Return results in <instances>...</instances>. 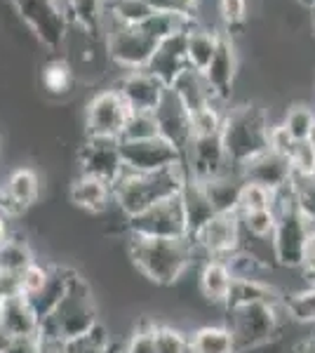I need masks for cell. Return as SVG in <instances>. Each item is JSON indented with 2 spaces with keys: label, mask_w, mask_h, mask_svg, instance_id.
Instances as JSON below:
<instances>
[{
  "label": "cell",
  "mask_w": 315,
  "mask_h": 353,
  "mask_svg": "<svg viewBox=\"0 0 315 353\" xmlns=\"http://www.w3.org/2000/svg\"><path fill=\"white\" fill-rule=\"evenodd\" d=\"M128 252L136 271L160 288L179 283L191 271L198 248L193 238H136L130 236Z\"/></svg>",
  "instance_id": "6da1fadb"
},
{
  "label": "cell",
  "mask_w": 315,
  "mask_h": 353,
  "mask_svg": "<svg viewBox=\"0 0 315 353\" xmlns=\"http://www.w3.org/2000/svg\"><path fill=\"white\" fill-rule=\"evenodd\" d=\"M186 181H188L186 165H174V168L160 170V172H148V174L123 172L120 179L113 184V203L118 205L123 217L130 219L141 214L151 205L179 196Z\"/></svg>",
  "instance_id": "7a4b0ae2"
},
{
  "label": "cell",
  "mask_w": 315,
  "mask_h": 353,
  "mask_svg": "<svg viewBox=\"0 0 315 353\" xmlns=\"http://www.w3.org/2000/svg\"><path fill=\"white\" fill-rule=\"evenodd\" d=\"M268 116L254 101H245L240 106H231L223 113L221 141L228 163L240 168L250 158L259 156L268 149Z\"/></svg>",
  "instance_id": "3957f363"
},
{
  "label": "cell",
  "mask_w": 315,
  "mask_h": 353,
  "mask_svg": "<svg viewBox=\"0 0 315 353\" xmlns=\"http://www.w3.org/2000/svg\"><path fill=\"white\" fill-rule=\"evenodd\" d=\"M96 323H99V309H96L92 290L85 283V278L76 273L59 306L40 323L38 334L48 339L73 341L85 337Z\"/></svg>",
  "instance_id": "277c9868"
},
{
  "label": "cell",
  "mask_w": 315,
  "mask_h": 353,
  "mask_svg": "<svg viewBox=\"0 0 315 353\" xmlns=\"http://www.w3.org/2000/svg\"><path fill=\"white\" fill-rule=\"evenodd\" d=\"M287 321L289 318L283 301H276V304H247L228 309L223 325L231 332L238 353H252L276 341Z\"/></svg>",
  "instance_id": "5b68a950"
},
{
  "label": "cell",
  "mask_w": 315,
  "mask_h": 353,
  "mask_svg": "<svg viewBox=\"0 0 315 353\" xmlns=\"http://www.w3.org/2000/svg\"><path fill=\"white\" fill-rule=\"evenodd\" d=\"M10 3L45 48L52 52L64 48L71 21L59 0H10Z\"/></svg>",
  "instance_id": "8992f818"
},
{
  "label": "cell",
  "mask_w": 315,
  "mask_h": 353,
  "mask_svg": "<svg viewBox=\"0 0 315 353\" xmlns=\"http://www.w3.org/2000/svg\"><path fill=\"white\" fill-rule=\"evenodd\" d=\"M125 231L136 238H188L181 193L151 205L136 217L125 219Z\"/></svg>",
  "instance_id": "52a82bcc"
},
{
  "label": "cell",
  "mask_w": 315,
  "mask_h": 353,
  "mask_svg": "<svg viewBox=\"0 0 315 353\" xmlns=\"http://www.w3.org/2000/svg\"><path fill=\"white\" fill-rule=\"evenodd\" d=\"M104 43L108 59L123 71H144L158 45L139 26L118 24H106Z\"/></svg>",
  "instance_id": "ba28073f"
},
{
  "label": "cell",
  "mask_w": 315,
  "mask_h": 353,
  "mask_svg": "<svg viewBox=\"0 0 315 353\" xmlns=\"http://www.w3.org/2000/svg\"><path fill=\"white\" fill-rule=\"evenodd\" d=\"M240 76V52H238V43L233 41L231 33L221 31L219 33V43H216V52L212 57L210 66L205 68L203 78L207 83L214 101L223 109H228L236 92Z\"/></svg>",
  "instance_id": "9c48e42d"
},
{
  "label": "cell",
  "mask_w": 315,
  "mask_h": 353,
  "mask_svg": "<svg viewBox=\"0 0 315 353\" xmlns=\"http://www.w3.org/2000/svg\"><path fill=\"white\" fill-rule=\"evenodd\" d=\"M308 238H311L308 221L296 210H289V212L276 217V229H273L271 243H273V252H276L278 269L285 271L303 269Z\"/></svg>",
  "instance_id": "30bf717a"
},
{
  "label": "cell",
  "mask_w": 315,
  "mask_h": 353,
  "mask_svg": "<svg viewBox=\"0 0 315 353\" xmlns=\"http://www.w3.org/2000/svg\"><path fill=\"white\" fill-rule=\"evenodd\" d=\"M120 158L125 172L148 174L184 165V153L163 137L146 141H120Z\"/></svg>",
  "instance_id": "8fae6325"
},
{
  "label": "cell",
  "mask_w": 315,
  "mask_h": 353,
  "mask_svg": "<svg viewBox=\"0 0 315 353\" xmlns=\"http://www.w3.org/2000/svg\"><path fill=\"white\" fill-rule=\"evenodd\" d=\"M130 111L116 90H101L85 106V134L96 139H120Z\"/></svg>",
  "instance_id": "7c38bea8"
},
{
  "label": "cell",
  "mask_w": 315,
  "mask_h": 353,
  "mask_svg": "<svg viewBox=\"0 0 315 353\" xmlns=\"http://www.w3.org/2000/svg\"><path fill=\"white\" fill-rule=\"evenodd\" d=\"M80 174L94 176V179L104 181L113 189V184L125 172L123 158H120V141L118 139H96L88 137L85 144L78 151Z\"/></svg>",
  "instance_id": "4fadbf2b"
},
{
  "label": "cell",
  "mask_w": 315,
  "mask_h": 353,
  "mask_svg": "<svg viewBox=\"0 0 315 353\" xmlns=\"http://www.w3.org/2000/svg\"><path fill=\"white\" fill-rule=\"evenodd\" d=\"M184 165L188 179L196 181H207L214 176H221L231 170H236L228 163V156L223 151L221 134L214 137H193L191 144L184 153Z\"/></svg>",
  "instance_id": "5bb4252c"
},
{
  "label": "cell",
  "mask_w": 315,
  "mask_h": 353,
  "mask_svg": "<svg viewBox=\"0 0 315 353\" xmlns=\"http://www.w3.org/2000/svg\"><path fill=\"white\" fill-rule=\"evenodd\" d=\"M193 243L207 259H226L240 250L243 233H240V221L236 214H214L207 224L193 236Z\"/></svg>",
  "instance_id": "9a60e30c"
},
{
  "label": "cell",
  "mask_w": 315,
  "mask_h": 353,
  "mask_svg": "<svg viewBox=\"0 0 315 353\" xmlns=\"http://www.w3.org/2000/svg\"><path fill=\"white\" fill-rule=\"evenodd\" d=\"M113 90L125 101L128 111H146V113H156L165 92H167V88L158 78H153L146 68L144 71H125L118 78Z\"/></svg>",
  "instance_id": "2e32d148"
},
{
  "label": "cell",
  "mask_w": 315,
  "mask_h": 353,
  "mask_svg": "<svg viewBox=\"0 0 315 353\" xmlns=\"http://www.w3.org/2000/svg\"><path fill=\"white\" fill-rule=\"evenodd\" d=\"M243 181H250V184H259L268 191H278L283 186H287L294 176V170H292L289 158L280 156V153L266 149L261 151L259 156L250 158L245 165L238 168Z\"/></svg>",
  "instance_id": "e0dca14e"
},
{
  "label": "cell",
  "mask_w": 315,
  "mask_h": 353,
  "mask_svg": "<svg viewBox=\"0 0 315 353\" xmlns=\"http://www.w3.org/2000/svg\"><path fill=\"white\" fill-rule=\"evenodd\" d=\"M186 31H181L156 45V52H153L151 61H148L146 71L153 78H158L165 88H170L174 83V78L181 71H186Z\"/></svg>",
  "instance_id": "ac0fdd59"
},
{
  "label": "cell",
  "mask_w": 315,
  "mask_h": 353,
  "mask_svg": "<svg viewBox=\"0 0 315 353\" xmlns=\"http://www.w3.org/2000/svg\"><path fill=\"white\" fill-rule=\"evenodd\" d=\"M40 196V179L31 168H19L8 176L3 184V203L0 212L5 217L10 214H21L24 210L31 208Z\"/></svg>",
  "instance_id": "d6986e66"
},
{
  "label": "cell",
  "mask_w": 315,
  "mask_h": 353,
  "mask_svg": "<svg viewBox=\"0 0 315 353\" xmlns=\"http://www.w3.org/2000/svg\"><path fill=\"white\" fill-rule=\"evenodd\" d=\"M156 118H158V128H160V137L167 139L170 144H174L176 149L181 153H186L188 144H191V123H188V113L184 106L179 104L172 90H167L160 101L158 111H156Z\"/></svg>",
  "instance_id": "ffe728a7"
},
{
  "label": "cell",
  "mask_w": 315,
  "mask_h": 353,
  "mask_svg": "<svg viewBox=\"0 0 315 353\" xmlns=\"http://www.w3.org/2000/svg\"><path fill=\"white\" fill-rule=\"evenodd\" d=\"M0 327L10 334V337H28V334H38L40 321L33 313L31 304L24 294L10 292L8 297L0 301Z\"/></svg>",
  "instance_id": "44dd1931"
},
{
  "label": "cell",
  "mask_w": 315,
  "mask_h": 353,
  "mask_svg": "<svg viewBox=\"0 0 315 353\" xmlns=\"http://www.w3.org/2000/svg\"><path fill=\"white\" fill-rule=\"evenodd\" d=\"M73 276H76L73 269H66V266H50L48 281L43 283V288H40L36 294L28 297V304H31V309L38 316L40 323L59 306V301L64 299L68 285H71Z\"/></svg>",
  "instance_id": "7402d4cb"
},
{
  "label": "cell",
  "mask_w": 315,
  "mask_h": 353,
  "mask_svg": "<svg viewBox=\"0 0 315 353\" xmlns=\"http://www.w3.org/2000/svg\"><path fill=\"white\" fill-rule=\"evenodd\" d=\"M167 90H172V94L179 99V104L184 106L188 116L200 109H207V106L216 104L214 97L210 92V88H207V83H205L203 73L193 71V68L181 71Z\"/></svg>",
  "instance_id": "603a6c76"
},
{
  "label": "cell",
  "mask_w": 315,
  "mask_h": 353,
  "mask_svg": "<svg viewBox=\"0 0 315 353\" xmlns=\"http://www.w3.org/2000/svg\"><path fill=\"white\" fill-rule=\"evenodd\" d=\"M233 283V273L223 259H205L198 273V290L205 301L212 306H223L228 290Z\"/></svg>",
  "instance_id": "cb8c5ba5"
},
{
  "label": "cell",
  "mask_w": 315,
  "mask_h": 353,
  "mask_svg": "<svg viewBox=\"0 0 315 353\" xmlns=\"http://www.w3.org/2000/svg\"><path fill=\"white\" fill-rule=\"evenodd\" d=\"M106 3L108 0H64V10L71 26H78L90 38H104Z\"/></svg>",
  "instance_id": "d4e9b609"
},
{
  "label": "cell",
  "mask_w": 315,
  "mask_h": 353,
  "mask_svg": "<svg viewBox=\"0 0 315 353\" xmlns=\"http://www.w3.org/2000/svg\"><path fill=\"white\" fill-rule=\"evenodd\" d=\"M276 301H283V297L271 283L256 281V278H233L223 309L228 311L247 304H276Z\"/></svg>",
  "instance_id": "484cf974"
},
{
  "label": "cell",
  "mask_w": 315,
  "mask_h": 353,
  "mask_svg": "<svg viewBox=\"0 0 315 353\" xmlns=\"http://www.w3.org/2000/svg\"><path fill=\"white\" fill-rule=\"evenodd\" d=\"M205 186L212 208L216 214H236L240 203V189H243V176H240L238 168L231 172L214 176V179L200 181Z\"/></svg>",
  "instance_id": "4316f807"
},
{
  "label": "cell",
  "mask_w": 315,
  "mask_h": 353,
  "mask_svg": "<svg viewBox=\"0 0 315 353\" xmlns=\"http://www.w3.org/2000/svg\"><path fill=\"white\" fill-rule=\"evenodd\" d=\"M71 201L76 208L85 210L90 214H101L113 203V189L104 181L94 179V176L80 174L71 184Z\"/></svg>",
  "instance_id": "83f0119b"
},
{
  "label": "cell",
  "mask_w": 315,
  "mask_h": 353,
  "mask_svg": "<svg viewBox=\"0 0 315 353\" xmlns=\"http://www.w3.org/2000/svg\"><path fill=\"white\" fill-rule=\"evenodd\" d=\"M181 205H184V214H186L188 238L196 236V233L216 214L207 193H205V186L196 179H188L184 184V189H181Z\"/></svg>",
  "instance_id": "f1b7e54d"
},
{
  "label": "cell",
  "mask_w": 315,
  "mask_h": 353,
  "mask_svg": "<svg viewBox=\"0 0 315 353\" xmlns=\"http://www.w3.org/2000/svg\"><path fill=\"white\" fill-rule=\"evenodd\" d=\"M221 31H212L210 26L193 24L186 31V64L188 68L198 73H205L210 66L212 57L216 52V43H219Z\"/></svg>",
  "instance_id": "f546056e"
},
{
  "label": "cell",
  "mask_w": 315,
  "mask_h": 353,
  "mask_svg": "<svg viewBox=\"0 0 315 353\" xmlns=\"http://www.w3.org/2000/svg\"><path fill=\"white\" fill-rule=\"evenodd\" d=\"M191 353H238L233 337L223 323L214 325H200L188 334Z\"/></svg>",
  "instance_id": "4dcf8cb0"
},
{
  "label": "cell",
  "mask_w": 315,
  "mask_h": 353,
  "mask_svg": "<svg viewBox=\"0 0 315 353\" xmlns=\"http://www.w3.org/2000/svg\"><path fill=\"white\" fill-rule=\"evenodd\" d=\"M151 14V8L144 0H108L106 3V24L141 26Z\"/></svg>",
  "instance_id": "1f68e13d"
},
{
  "label": "cell",
  "mask_w": 315,
  "mask_h": 353,
  "mask_svg": "<svg viewBox=\"0 0 315 353\" xmlns=\"http://www.w3.org/2000/svg\"><path fill=\"white\" fill-rule=\"evenodd\" d=\"M33 261L36 259H33V252L26 245V241L10 236L3 248H0V273H5L10 278H17Z\"/></svg>",
  "instance_id": "d6a6232c"
},
{
  "label": "cell",
  "mask_w": 315,
  "mask_h": 353,
  "mask_svg": "<svg viewBox=\"0 0 315 353\" xmlns=\"http://www.w3.org/2000/svg\"><path fill=\"white\" fill-rule=\"evenodd\" d=\"M313 121H315V109L313 104H306V101H292L287 109H285L283 118H280L283 128L287 130V134L294 141H306Z\"/></svg>",
  "instance_id": "836d02e7"
},
{
  "label": "cell",
  "mask_w": 315,
  "mask_h": 353,
  "mask_svg": "<svg viewBox=\"0 0 315 353\" xmlns=\"http://www.w3.org/2000/svg\"><path fill=\"white\" fill-rule=\"evenodd\" d=\"M156 137H160L156 113L130 111L118 141H146V139H156Z\"/></svg>",
  "instance_id": "e575fe53"
},
{
  "label": "cell",
  "mask_w": 315,
  "mask_h": 353,
  "mask_svg": "<svg viewBox=\"0 0 315 353\" xmlns=\"http://www.w3.org/2000/svg\"><path fill=\"white\" fill-rule=\"evenodd\" d=\"M40 81L50 94H68L76 83V76H73V68L66 59H52L43 66Z\"/></svg>",
  "instance_id": "d590c367"
},
{
  "label": "cell",
  "mask_w": 315,
  "mask_h": 353,
  "mask_svg": "<svg viewBox=\"0 0 315 353\" xmlns=\"http://www.w3.org/2000/svg\"><path fill=\"white\" fill-rule=\"evenodd\" d=\"M240 233L243 238L252 241H261V238H271L276 229V214L271 210H250V212H238Z\"/></svg>",
  "instance_id": "8d00e7d4"
},
{
  "label": "cell",
  "mask_w": 315,
  "mask_h": 353,
  "mask_svg": "<svg viewBox=\"0 0 315 353\" xmlns=\"http://www.w3.org/2000/svg\"><path fill=\"white\" fill-rule=\"evenodd\" d=\"M294 191V210L308 221V229L315 233V176H292Z\"/></svg>",
  "instance_id": "74e56055"
},
{
  "label": "cell",
  "mask_w": 315,
  "mask_h": 353,
  "mask_svg": "<svg viewBox=\"0 0 315 353\" xmlns=\"http://www.w3.org/2000/svg\"><path fill=\"white\" fill-rule=\"evenodd\" d=\"M223 113H226V109L219 104H212L207 109H200L196 113H191V116H188V123H191V137L221 134Z\"/></svg>",
  "instance_id": "f35d334b"
},
{
  "label": "cell",
  "mask_w": 315,
  "mask_h": 353,
  "mask_svg": "<svg viewBox=\"0 0 315 353\" xmlns=\"http://www.w3.org/2000/svg\"><path fill=\"white\" fill-rule=\"evenodd\" d=\"M66 353H113L111 334H108L106 325L96 323L85 337L66 341Z\"/></svg>",
  "instance_id": "ab89813d"
},
{
  "label": "cell",
  "mask_w": 315,
  "mask_h": 353,
  "mask_svg": "<svg viewBox=\"0 0 315 353\" xmlns=\"http://www.w3.org/2000/svg\"><path fill=\"white\" fill-rule=\"evenodd\" d=\"M216 14L223 24V31H236V28L247 24L250 0H216Z\"/></svg>",
  "instance_id": "60d3db41"
},
{
  "label": "cell",
  "mask_w": 315,
  "mask_h": 353,
  "mask_svg": "<svg viewBox=\"0 0 315 353\" xmlns=\"http://www.w3.org/2000/svg\"><path fill=\"white\" fill-rule=\"evenodd\" d=\"M123 353H156V323L141 318L125 341Z\"/></svg>",
  "instance_id": "b9f144b4"
},
{
  "label": "cell",
  "mask_w": 315,
  "mask_h": 353,
  "mask_svg": "<svg viewBox=\"0 0 315 353\" xmlns=\"http://www.w3.org/2000/svg\"><path fill=\"white\" fill-rule=\"evenodd\" d=\"M156 353H191L188 334L179 327L156 325Z\"/></svg>",
  "instance_id": "7bdbcfd3"
},
{
  "label": "cell",
  "mask_w": 315,
  "mask_h": 353,
  "mask_svg": "<svg viewBox=\"0 0 315 353\" xmlns=\"http://www.w3.org/2000/svg\"><path fill=\"white\" fill-rule=\"evenodd\" d=\"M250 210H271V191L263 189L259 184L243 181L238 212H250Z\"/></svg>",
  "instance_id": "ee69618b"
},
{
  "label": "cell",
  "mask_w": 315,
  "mask_h": 353,
  "mask_svg": "<svg viewBox=\"0 0 315 353\" xmlns=\"http://www.w3.org/2000/svg\"><path fill=\"white\" fill-rule=\"evenodd\" d=\"M48 271H50V266H40L38 261H33L31 266H26V269L14 278L17 292L24 294L26 299L31 297V294H36L38 290L43 288V283L48 281Z\"/></svg>",
  "instance_id": "f6af8a7d"
},
{
  "label": "cell",
  "mask_w": 315,
  "mask_h": 353,
  "mask_svg": "<svg viewBox=\"0 0 315 353\" xmlns=\"http://www.w3.org/2000/svg\"><path fill=\"white\" fill-rule=\"evenodd\" d=\"M289 163L296 176H315V149L308 141H296Z\"/></svg>",
  "instance_id": "bcb514c9"
},
{
  "label": "cell",
  "mask_w": 315,
  "mask_h": 353,
  "mask_svg": "<svg viewBox=\"0 0 315 353\" xmlns=\"http://www.w3.org/2000/svg\"><path fill=\"white\" fill-rule=\"evenodd\" d=\"M294 146H296V141L287 134V130L283 128V123H273L271 128H268V149L271 151L289 158L292 151H294Z\"/></svg>",
  "instance_id": "7dc6e473"
},
{
  "label": "cell",
  "mask_w": 315,
  "mask_h": 353,
  "mask_svg": "<svg viewBox=\"0 0 315 353\" xmlns=\"http://www.w3.org/2000/svg\"><path fill=\"white\" fill-rule=\"evenodd\" d=\"M0 353H40V337L28 334V337H12Z\"/></svg>",
  "instance_id": "c3c4849f"
},
{
  "label": "cell",
  "mask_w": 315,
  "mask_h": 353,
  "mask_svg": "<svg viewBox=\"0 0 315 353\" xmlns=\"http://www.w3.org/2000/svg\"><path fill=\"white\" fill-rule=\"evenodd\" d=\"M289 353H315V334L301 337L294 346L289 349Z\"/></svg>",
  "instance_id": "681fc988"
},
{
  "label": "cell",
  "mask_w": 315,
  "mask_h": 353,
  "mask_svg": "<svg viewBox=\"0 0 315 353\" xmlns=\"http://www.w3.org/2000/svg\"><path fill=\"white\" fill-rule=\"evenodd\" d=\"M10 292H17V281L0 273V301H3V297H8Z\"/></svg>",
  "instance_id": "f907efd6"
},
{
  "label": "cell",
  "mask_w": 315,
  "mask_h": 353,
  "mask_svg": "<svg viewBox=\"0 0 315 353\" xmlns=\"http://www.w3.org/2000/svg\"><path fill=\"white\" fill-rule=\"evenodd\" d=\"M10 238V229H8V217L0 212V248L5 245V241Z\"/></svg>",
  "instance_id": "816d5d0a"
},
{
  "label": "cell",
  "mask_w": 315,
  "mask_h": 353,
  "mask_svg": "<svg viewBox=\"0 0 315 353\" xmlns=\"http://www.w3.org/2000/svg\"><path fill=\"white\" fill-rule=\"evenodd\" d=\"M306 141H308V144H311L313 149H315V121H313V125H311V130H308V137H306Z\"/></svg>",
  "instance_id": "f5cc1de1"
},
{
  "label": "cell",
  "mask_w": 315,
  "mask_h": 353,
  "mask_svg": "<svg viewBox=\"0 0 315 353\" xmlns=\"http://www.w3.org/2000/svg\"><path fill=\"white\" fill-rule=\"evenodd\" d=\"M303 276H306V283L315 290V271H303Z\"/></svg>",
  "instance_id": "db71d44e"
},
{
  "label": "cell",
  "mask_w": 315,
  "mask_h": 353,
  "mask_svg": "<svg viewBox=\"0 0 315 353\" xmlns=\"http://www.w3.org/2000/svg\"><path fill=\"white\" fill-rule=\"evenodd\" d=\"M0 203H3V184H0Z\"/></svg>",
  "instance_id": "11a10c76"
},
{
  "label": "cell",
  "mask_w": 315,
  "mask_h": 353,
  "mask_svg": "<svg viewBox=\"0 0 315 353\" xmlns=\"http://www.w3.org/2000/svg\"><path fill=\"white\" fill-rule=\"evenodd\" d=\"M313 33H315V10H313Z\"/></svg>",
  "instance_id": "9f6ffc18"
},
{
  "label": "cell",
  "mask_w": 315,
  "mask_h": 353,
  "mask_svg": "<svg viewBox=\"0 0 315 353\" xmlns=\"http://www.w3.org/2000/svg\"><path fill=\"white\" fill-rule=\"evenodd\" d=\"M59 3H61V5H64V0H59Z\"/></svg>",
  "instance_id": "6f0895ef"
}]
</instances>
